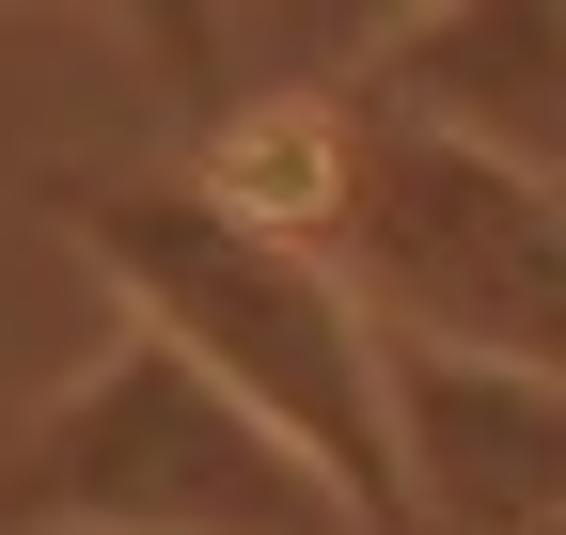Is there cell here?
<instances>
[{
  "instance_id": "1",
  "label": "cell",
  "mask_w": 566,
  "mask_h": 535,
  "mask_svg": "<svg viewBox=\"0 0 566 535\" xmlns=\"http://www.w3.org/2000/svg\"><path fill=\"white\" fill-rule=\"evenodd\" d=\"M63 237L111 268L126 315H158L174 347L221 363L252 410H268L346 504L378 520V535H409L394 331H378L363 284H346L331 237H283V221H252L237 189H205V174H111V189H63Z\"/></svg>"
},
{
  "instance_id": "2",
  "label": "cell",
  "mask_w": 566,
  "mask_h": 535,
  "mask_svg": "<svg viewBox=\"0 0 566 535\" xmlns=\"http://www.w3.org/2000/svg\"><path fill=\"white\" fill-rule=\"evenodd\" d=\"M0 535H378L252 394L126 315L111 347L0 426Z\"/></svg>"
},
{
  "instance_id": "3",
  "label": "cell",
  "mask_w": 566,
  "mask_h": 535,
  "mask_svg": "<svg viewBox=\"0 0 566 535\" xmlns=\"http://www.w3.org/2000/svg\"><path fill=\"white\" fill-rule=\"evenodd\" d=\"M331 252L378 300L394 347H472V363H551L566 378V189L551 174H520V158L457 143V126H409V111L363 95Z\"/></svg>"
},
{
  "instance_id": "4",
  "label": "cell",
  "mask_w": 566,
  "mask_h": 535,
  "mask_svg": "<svg viewBox=\"0 0 566 535\" xmlns=\"http://www.w3.org/2000/svg\"><path fill=\"white\" fill-rule=\"evenodd\" d=\"M394 457H409V535H566V378L551 363L394 347Z\"/></svg>"
},
{
  "instance_id": "5",
  "label": "cell",
  "mask_w": 566,
  "mask_h": 535,
  "mask_svg": "<svg viewBox=\"0 0 566 535\" xmlns=\"http://www.w3.org/2000/svg\"><path fill=\"white\" fill-rule=\"evenodd\" d=\"M363 95L566 189V0H424V17L378 32Z\"/></svg>"
},
{
  "instance_id": "6",
  "label": "cell",
  "mask_w": 566,
  "mask_h": 535,
  "mask_svg": "<svg viewBox=\"0 0 566 535\" xmlns=\"http://www.w3.org/2000/svg\"><path fill=\"white\" fill-rule=\"evenodd\" d=\"M394 17H424V0H237L252 80H363Z\"/></svg>"
},
{
  "instance_id": "7",
  "label": "cell",
  "mask_w": 566,
  "mask_h": 535,
  "mask_svg": "<svg viewBox=\"0 0 566 535\" xmlns=\"http://www.w3.org/2000/svg\"><path fill=\"white\" fill-rule=\"evenodd\" d=\"M111 32L142 48V80H158V95H189V111H221L237 95V0H111Z\"/></svg>"
},
{
  "instance_id": "8",
  "label": "cell",
  "mask_w": 566,
  "mask_h": 535,
  "mask_svg": "<svg viewBox=\"0 0 566 535\" xmlns=\"http://www.w3.org/2000/svg\"><path fill=\"white\" fill-rule=\"evenodd\" d=\"M63 17H111V0H63Z\"/></svg>"
}]
</instances>
